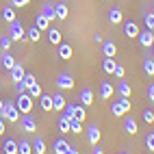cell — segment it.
Masks as SVG:
<instances>
[{"mask_svg": "<svg viewBox=\"0 0 154 154\" xmlns=\"http://www.w3.org/2000/svg\"><path fill=\"white\" fill-rule=\"evenodd\" d=\"M54 13H57V20L61 22V20H65V17H67V13H69V9H67V5H63V2H59V5H54Z\"/></svg>", "mask_w": 154, "mask_h": 154, "instance_id": "cell-17", "label": "cell"}, {"mask_svg": "<svg viewBox=\"0 0 154 154\" xmlns=\"http://www.w3.org/2000/svg\"><path fill=\"white\" fill-rule=\"evenodd\" d=\"M0 117H2L5 122H7V119H9V122H17V119H20V111H17V106H15V102H5L2 109H0Z\"/></svg>", "mask_w": 154, "mask_h": 154, "instance_id": "cell-1", "label": "cell"}, {"mask_svg": "<svg viewBox=\"0 0 154 154\" xmlns=\"http://www.w3.org/2000/svg\"><path fill=\"white\" fill-rule=\"evenodd\" d=\"M57 87H59L61 91H67V89L74 87V78H72L69 74H59V76H57Z\"/></svg>", "mask_w": 154, "mask_h": 154, "instance_id": "cell-7", "label": "cell"}, {"mask_svg": "<svg viewBox=\"0 0 154 154\" xmlns=\"http://www.w3.org/2000/svg\"><path fill=\"white\" fill-rule=\"evenodd\" d=\"M146 148H148V152H154V132H150L146 137Z\"/></svg>", "mask_w": 154, "mask_h": 154, "instance_id": "cell-41", "label": "cell"}, {"mask_svg": "<svg viewBox=\"0 0 154 154\" xmlns=\"http://www.w3.org/2000/svg\"><path fill=\"white\" fill-rule=\"evenodd\" d=\"M100 137H102V132H100V128H98L96 124L87 128V141L91 143V146H98V143H100Z\"/></svg>", "mask_w": 154, "mask_h": 154, "instance_id": "cell-8", "label": "cell"}, {"mask_svg": "<svg viewBox=\"0 0 154 154\" xmlns=\"http://www.w3.org/2000/svg\"><path fill=\"white\" fill-rule=\"evenodd\" d=\"M152 113H154V109H152Z\"/></svg>", "mask_w": 154, "mask_h": 154, "instance_id": "cell-52", "label": "cell"}, {"mask_svg": "<svg viewBox=\"0 0 154 154\" xmlns=\"http://www.w3.org/2000/svg\"><path fill=\"white\" fill-rule=\"evenodd\" d=\"M152 57H154V44H152Z\"/></svg>", "mask_w": 154, "mask_h": 154, "instance_id": "cell-51", "label": "cell"}, {"mask_svg": "<svg viewBox=\"0 0 154 154\" xmlns=\"http://www.w3.org/2000/svg\"><path fill=\"white\" fill-rule=\"evenodd\" d=\"M67 148H69V143H67L65 139H57V141H54V154H65Z\"/></svg>", "mask_w": 154, "mask_h": 154, "instance_id": "cell-26", "label": "cell"}, {"mask_svg": "<svg viewBox=\"0 0 154 154\" xmlns=\"http://www.w3.org/2000/svg\"><path fill=\"white\" fill-rule=\"evenodd\" d=\"M143 24L148 26V30H154V13H146V15H143Z\"/></svg>", "mask_w": 154, "mask_h": 154, "instance_id": "cell-38", "label": "cell"}, {"mask_svg": "<svg viewBox=\"0 0 154 154\" xmlns=\"http://www.w3.org/2000/svg\"><path fill=\"white\" fill-rule=\"evenodd\" d=\"M115 59L113 57H104V61H102V69L106 72V74H113V69H115Z\"/></svg>", "mask_w": 154, "mask_h": 154, "instance_id": "cell-24", "label": "cell"}, {"mask_svg": "<svg viewBox=\"0 0 154 154\" xmlns=\"http://www.w3.org/2000/svg\"><path fill=\"white\" fill-rule=\"evenodd\" d=\"M111 113L115 117H122V115H126V113H130V98H119L113 102V106H111Z\"/></svg>", "mask_w": 154, "mask_h": 154, "instance_id": "cell-3", "label": "cell"}, {"mask_svg": "<svg viewBox=\"0 0 154 154\" xmlns=\"http://www.w3.org/2000/svg\"><path fill=\"white\" fill-rule=\"evenodd\" d=\"M74 111H76V104H65V113H63V115L72 119V117H74Z\"/></svg>", "mask_w": 154, "mask_h": 154, "instance_id": "cell-43", "label": "cell"}, {"mask_svg": "<svg viewBox=\"0 0 154 154\" xmlns=\"http://www.w3.org/2000/svg\"><path fill=\"white\" fill-rule=\"evenodd\" d=\"M50 22H52V20H57V13H54V5H50V2H46L44 5V11H42Z\"/></svg>", "mask_w": 154, "mask_h": 154, "instance_id": "cell-30", "label": "cell"}, {"mask_svg": "<svg viewBox=\"0 0 154 154\" xmlns=\"http://www.w3.org/2000/svg\"><path fill=\"white\" fill-rule=\"evenodd\" d=\"M59 130H61V135L69 132V117H65V115L59 117Z\"/></svg>", "mask_w": 154, "mask_h": 154, "instance_id": "cell-33", "label": "cell"}, {"mask_svg": "<svg viewBox=\"0 0 154 154\" xmlns=\"http://www.w3.org/2000/svg\"><path fill=\"white\" fill-rule=\"evenodd\" d=\"M11 44H13V39L9 37V35H5V37H0V48H2L5 52H9V48H11Z\"/></svg>", "mask_w": 154, "mask_h": 154, "instance_id": "cell-37", "label": "cell"}, {"mask_svg": "<svg viewBox=\"0 0 154 154\" xmlns=\"http://www.w3.org/2000/svg\"><path fill=\"white\" fill-rule=\"evenodd\" d=\"M122 154H124V152H122Z\"/></svg>", "mask_w": 154, "mask_h": 154, "instance_id": "cell-53", "label": "cell"}, {"mask_svg": "<svg viewBox=\"0 0 154 154\" xmlns=\"http://www.w3.org/2000/svg\"><path fill=\"white\" fill-rule=\"evenodd\" d=\"M102 52H104V57H115L117 46L113 44V42H102Z\"/></svg>", "mask_w": 154, "mask_h": 154, "instance_id": "cell-19", "label": "cell"}, {"mask_svg": "<svg viewBox=\"0 0 154 154\" xmlns=\"http://www.w3.org/2000/svg\"><path fill=\"white\" fill-rule=\"evenodd\" d=\"M143 69H146V74L154 76V57H146V59H143Z\"/></svg>", "mask_w": 154, "mask_h": 154, "instance_id": "cell-31", "label": "cell"}, {"mask_svg": "<svg viewBox=\"0 0 154 154\" xmlns=\"http://www.w3.org/2000/svg\"><path fill=\"white\" fill-rule=\"evenodd\" d=\"M80 104H83V106L94 104V91H91L89 87H85L83 91H80Z\"/></svg>", "mask_w": 154, "mask_h": 154, "instance_id": "cell-10", "label": "cell"}, {"mask_svg": "<svg viewBox=\"0 0 154 154\" xmlns=\"http://www.w3.org/2000/svg\"><path fill=\"white\" fill-rule=\"evenodd\" d=\"M2 104H5V100H2V98H0V109H2Z\"/></svg>", "mask_w": 154, "mask_h": 154, "instance_id": "cell-50", "label": "cell"}, {"mask_svg": "<svg viewBox=\"0 0 154 154\" xmlns=\"http://www.w3.org/2000/svg\"><path fill=\"white\" fill-rule=\"evenodd\" d=\"M2 150H5V154H17V141L7 139L5 146H2Z\"/></svg>", "mask_w": 154, "mask_h": 154, "instance_id": "cell-27", "label": "cell"}, {"mask_svg": "<svg viewBox=\"0 0 154 154\" xmlns=\"http://www.w3.org/2000/svg\"><path fill=\"white\" fill-rule=\"evenodd\" d=\"M39 37H42V30H39L37 26H30L26 30V39H30V42H39Z\"/></svg>", "mask_w": 154, "mask_h": 154, "instance_id": "cell-29", "label": "cell"}, {"mask_svg": "<svg viewBox=\"0 0 154 154\" xmlns=\"http://www.w3.org/2000/svg\"><path fill=\"white\" fill-rule=\"evenodd\" d=\"M39 104H42V111H52V96L42 94L39 96Z\"/></svg>", "mask_w": 154, "mask_h": 154, "instance_id": "cell-20", "label": "cell"}, {"mask_svg": "<svg viewBox=\"0 0 154 154\" xmlns=\"http://www.w3.org/2000/svg\"><path fill=\"white\" fill-rule=\"evenodd\" d=\"M24 74H26V72H24V67L22 65H13L11 69H9V76H11V80H13V83H20V80H22L24 78Z\"/></svg>", "mask_w": 154, "mask_h": 154, "instance_id": "cell-9", "label": "cell"}, {"mask_svg": "<svg viewBox=\"0 0 154 154\" xmlns=\"http://www.w3.org/2000/svg\"><path fill=\"white\" fill-rule=\"evenodd\" d=\"M124 130L128 132V135H137V132H139V128H137V122L132 119V117H126V119H124Z\"/></svg>", "mask_w": 154, "mask_h": 154, "instance_id": "cell-16", "label": "cell"}, {"mask_svg": "<svg viewBox=\"0 0 154 154\" xmlns=\"http://www.w3.org/2000/svg\"><path fill=\"white\" fill-rule=\"evenodd\" d=\"M72 54H74V50H72V46H69V44H63V42H61V44H59V57L63 59V61H67V59H72Z\"/></svg>", "mask_w": 154, "mask_h": 154, "instance_id": "cell-12", "label": "cell"}, {"mask_svg": "<svg viewBox=\"0 0 154 154\" xmlns=\"http://www.w3.org/2000/svg\"><path fill=\"white\" fill-rule=\"evenodd\" d=\"M20 119H22V128H24L26 132H35V130H37V124H35V119L30 117L28 113H26L24 117H20Z\"/></svg>", "mask_w": 154, "mask_h": 154, "instance_id": "cell-11", "label": "cell"}, {"mask_svg": "<svg viewBox=\"0 0 154 154\" xmlns=\"http://www.w3.org/2000/svg\"><path fill=\"white\" fill-rule=\"evenodd\" d=\"M124 35L130 37V39L137 37V35H139V26H137L135 22H126V24H124Z\"/></svg>", "mask_w": 154, "mask_h": 154, "instance_id": "cell-15", "label": "cell"}, {"mask_svg": "<svg viewBox=\"0 0 154 154\" xmlns=\"http://www.w3.org/2000/svg\"><path fill=\"white\" fill-rule=\"evenodd\" d=\"M26 94H28L30 98H39V96H42V94H44V91H42V87H39L37 83H33V85H30V87H28V91H26Z\"/></svg>", "mask_w": 154, "mask_h": 154, "instance_id": "cell-36", "label": "cell"}, {"mask_svg": "<svg viewBox=\"0 0 154 154\" xmlns=\"http://www.w3.org/2000/svg\"><path fill=\"white\" fill-rule=\"evenodd\" d=\"M65 154H80V152H78V148H74V146L69 143V148H67V152H65Z\"/></svg>", "mask_w": 154, "mask_h": 154, "instance_id": "cell-46", "label": "cell"}, {"mask_svg": "<svg viewBox=\"0 0 154 154\" xmlns=\"http://www.w3.org/2000/svg\"><path fill=\"white\" fill-rule=\"evenodd\" d=\"M33 152H35V154H46V143H44V139H35V141H33Z\"/></svg>", "mask_w": 154, "mask_h": 154, "instance_id": "cell-35", "label": "cell"}, {"mask_svg": "<svg viewBox=\"0 0 154 154\" xmlns=\"http://www.w3.org/2000/svg\"><path fill=\"white\" fill-rule=\"evenodd\" d=\"M113 74H115L117 78H124V67H122V65H115V69H113Z\"/></svg>", "mask_w": 154, "mask_h": 154, "instance_id": "cell-44", "label": "cell"}, {"mask_svg": "<svg viewBox=\"0 0 154 154\" xmlns=\"http://www.w3.org/2000/svg\"><path fill=\"white\" fill-rule=\"evenodd\" d=\"M111 96H113V85L104 80V83L100 85V98H102V100H109Z\"/></svg>", "mask_w": 154, "mask_h": 154, "instance_id": "cell-18", "label": "cell"}, {"mask_svg": "<svg viewBox=\"0 0 154 154\" xmlns=\"http://www.w3.org/2000/svg\"><path fill=\"white\" fill-rule=\"evenodd\" d=\"M94 154H104V152H102V148H98V146H94Z\"/></svg>", "mask_w": 154, "mask_h": 154, "instance_id": "cell-49", "label": "cell"}, {"mask_svg": "<svg viewBox=\"0 0 154 154\" xmlns=\"http://www.w3.org/2000/svg\"><path fill=\"white\" fill-rule=\"evenodd\" d=\"M137 39H139V44L143 46V48H152V44H154V30H139V35H137Z\"/></svg>", "mask_w": 154, "mask_h": 154, "instance_id": "cell-6", "label": "cell"}, {"mask_svg": "<svg viewBox=\"0 0 154 154\" xmlns=\"http://www.w3.org/2000/svg\"><path fill=\"white\" fill-rule=\"evenodd\" d=\"M117 94H119V98H128L130 96V85L126 80H119L117 83Z\"/></svg>", "mask_w": 154, "mask_h": 154, "instance_id": "cell-25", "label": "cell"}, {"mask_svg": "<svg viewBox=\"0 0 154 154\" xmlns=\"http://www.w3.org/2000/svg\"><path fill=\"white\" fill-rule=\"evenodd\" d=\"M48 42L50 44H54V46H59L63 39H61V30L59 28H48Z\"/></svg>", "mask_w": 154, "mask_h": 154, "instance_id": "cell-14", "label": "cell"}, {"mask_svg": "<svg viewBox=\"0 0 154 154\" xmlns=\"http://www.w3.org/2000/svg\"><path fill=\"white\" fill-rule=\"evenodd\" d=\"M65 98L61 96V94H52V111H59L61 113V109H65Z\"/></svg>", "mask_w": 154, "mask_h": 154, "instance_id": "cell-13", "label": "cell"}, {"mask_svg": "<svg viewBox=\"0 0 154 154\" xmlns=\"http://www.w3.org/2000/svg\"><path fill=\"white\" fill-rule=\"evenodd\" d=\"M17 154H33V146L28 141H20L17 143Z\"/></svg>", "mask_w": 154, "mask_h": 154, "instance_id": "cell-34", "label": "cell"}, {"mask_svg": "<svg viewBox=\"0 0 154 154\" xmlns=\"http://www.w3.org/2000/svg\"><path fill=\"white\" fill-rule=\"evenodd\" d=\"M33 83H37V80H35V74L26 72V74H24V78L20 80V83H15V91H17V94H24V91H28V87L33 85Z\"/></svg>", "mask_w": 154, "mask_h": 154, "instance_id": "cell-5", "label": "cell"}, {"mask_svg": "<svg viewBox=\"0 0 154 154\" xmlns=\"http://www.w3.org/2000/svg\"><path fill=\"white\" fill-rule=\"evenodd\" d=\"M143 119H146V124H152V122H154V113H152V109H146V111H143Z\"/></svg>", "mask_w": 154, "mask_h": 154, "instance_id": "cell-42", "label": "cell"}, {"mask_svg": "<svg viewBox=\"0 0 154 154\" xmlns=\"http://www.w3.org/2000/svg\"><path fill=\"white\" fill-rule=\"evenodd\" d=\"M74 117H76L78 122H85L87 113H85V106H83V104H80V106H76V111H74Z\"/></svg>", "mask_w": 154, "mask_h": 154, "instance_id": "cell-39", "label": "cell"}, {"mask_svg": "<svg viewBox=\"0 0 154 154\" xmlns=\"http://www.w3.org/2000/svg\"><path fill=\"white\" fill-rule=\"evenodd\" d=\"M94 42H96V44H102V35H100V33L94 35Z\"/></svg>", "mask_w": 154, "mask_h": 154, "instance_id": "cell-47", "label": "cell"}, {"mask_svg": "<svg viewBox=\"0 0 154 154\" xmlns=\"http://www.w3.org/2000/svg\"><path fill=\"white\" fill-rule=\"evenodd\" d=\"M35 26H37L39 30H48V28H50V20H48L44 13H39L37 20H35Z\"/></svg>", "mask_w": 154, "mask_h": 154, "instance_id": "cell-21", "label": "cell"}, {"mask_svg": "<svg viewBox=\"0 0 154 154\" xmlns=\"http://www.w3.org/2000/svg\"><path fill=\"white\" fill-rule=\"evenodd\" d=\"M148 100H152V102H154V85H150V87H148Z\"/></svg>", "mask_w": 154, "mask_h": 154, "instance_id": "cell-45", "label": "cell"}, {"mask_svg": "<svg viewBox=\"0 0 154 154\" xmlns=\"http://www.w3.org/2000/svg\"><path fill=\"white\" fill-rule=\"evenodd\" d=\"M28 2H30V0H9V5H11L13 9H24Z\"/></svg>", "mask_w": 154, "mask_h": 154, "instance_id": "cell-40", "label": "cell"}, {"mask_svg": "<svg viewBox=\"0 0 154 154\" xmlns=\"http://www.w3.org/2000/svg\"><path fill=\"white\" fill-rule=\"evenodd\" d=\"M85 128H83V122H78L76 117H72L69 119V132H76V135H78V132H83Z\"/></svg>", "mask_w": 154, "mask_h": 154, "instance_id": "cell-32", "label": "cell"}, {"mask_svg": "<svg viewBox=\"0 0 154 154\" xmlns=\"http://www.w3.org/2000/svg\"><path fill=\"white\" fill-rule=\"evenodd\" d=\"M9 37H11L13 42H22V39H26V28L22 26L20 20H13V22L9 24Z\"/></svg>", "mask_w": 154, "mask_h": 154, "instance_id": "cell-2", "label": "cell"}, {"mask_svg": "<svg viewBox=\"0 0 154 154\" xmlns=\"http://www.w3.org/2000/svg\"><path fill=\"white\" fill-rule=\"evenodd\" d=\"M0 63H2V67H5V69H11V67L15 65V59L11 57V52H5V54H2V59H0Z\"/></svg>", "mask_w": 154, "mask_h": 154, "instance_id": "cell-28", "label": "cell"}, {"mask_svg": "<svg viewBox=\"0 0 154 154\" xmlns=\"http://www.w3.org/2000/svg\"><path fill=\"white\" fill-rule=\"evenodd\" d=\"M0 135H5V119L0 117Z\"/></svg>", "mask_w": 154, "mask_h": 154, "instance_id": "cell-48", "label": "cell"}, {"mask_svg": "<svg viewBox=\"0 0 154 154\" xmlns=\"http://www.w3.org/2000/svg\"><path fill=\"white\" fill-rule=\"evenodd\" d=\"M109 22L111 24H119L122 22V9H117V7L111 9V11H109Z\"/></svg>", "mask_w": 154, "mask_h": 154, "instance_id": "cell-22", "label": "cell"}, {"mask_svg": "<svg viewBox=\"0 0 154 154\" xmlns=\"http://www.w3.org/2000/svg\"><path fill=\"white\" fill-rule=\"evenodd\" d=\"M15 106H17V111H20V113H24V115H26V113L33 111V98H30L26 91H24V94H20V96H17Z\"/></svg>", "mask_w": 154, "mask_h": 154, "instance_id": "cell-4", "label": "cell"}, {"mask_svg": "<svg viewBox=\"0 0 154 154\" xmlns=\"http://www.w3.org/2000/svg\"><path fill=\"white\" fill-rule=\"evenodd\" d=\"M2 20H7L9 24H11L13 20H17V17H15V9H13L11 5H7V7L2 9Z\"/></svg>", "mask_w": 154, "mask_h": 154, "instance_id": "cell-23", "label": "cell"}]
</instances>
